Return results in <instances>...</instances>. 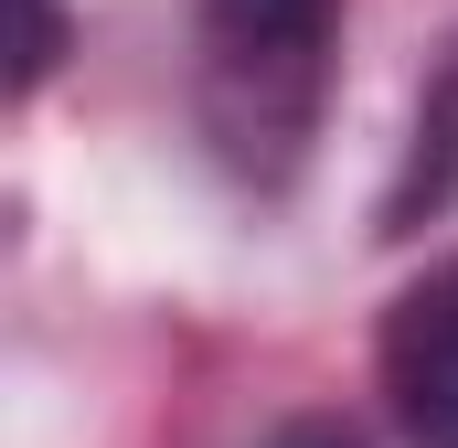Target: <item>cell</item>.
Masks as SVG:
<instances>
[{
  "label": "cell",
  "instance_id": "277c9868",
  "mask_svg": "<svg viewBox=\"0 0 458 448\" xmlns=\"http://www.w3.org/2000/svg\"><path fill=\"white\" fill-rule=\"evenodd\" d=\"M267 448H362V438H352L342 417H299V427H277Z\"/></svg>",
  "mask_w": 458,
  "mask_h": 448
},
{
  "label": "cell",
  "instance_id": "6da1fadb",
  "mask_svg": "<svg viewBox=\"0 0 458 448\" xmlns=\"http://www.w3.org/2000/svg\"><path fill=\"white\" fill-rule=\"evenodd\" d=\"M352 0H203L192 22V117L245 193H288L320 150Z\"/></svg>",
  "mask_w": 458,
  "mask_h": 448
},
{
  "label": "cell",
  "instance_id": "7a4b0ae2",
  "mask_svg": "<svg viewBox=\"0 0 458 448\" xmlns=\"http://www.w3.org/2000/svg\"><path fill=\"white\" fill-rule=\"evenodd\" d=\"M373 384H384V417L405 448H458V256L416 267L384 299Z\"/></svg>",
  "mask_w": 458,
  "mask_h": 448
},
{
  "label": "cell",
  "instance_id": "3957f363",
  "mask_svg": "<svg viewBox=\"0 0 458 448\" xmlns=\"http://www.w3.org/2000/svg\"><path fill=\"white\" fill-rule=\"evenodd\" d=\"M54 54H64V11H54V0H21V75H11V86L32 97V86L54 75Z\"/></svg>",
  "mask_w": 458,
  "mask_h": 448
}]
</instances>
